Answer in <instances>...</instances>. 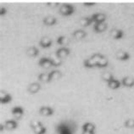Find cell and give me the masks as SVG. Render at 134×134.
I'll use <instances>...</instances> for the list:
<instances>
[{
    "label": "cell",
    "mask_w": 134,
    "mask_h": 134,
    "mask_svg": "<svg viewBox=\"0 0 134 134\" xmlns=\"http://www.w3.org/2000/svg\"><path fill=\"white\" fill-rule=\"evenodd\" d=\"M70 122H63L57 126V132L59 134H73L74 131L72 130L71 125H69Z\"/></svg>",
    "instance_id": "6da1fadb"
},
{
    "label": "cell",
    "mask_w": 134,
    "mask_h": 134,
    "mask_svg": "<svg viewBox=\"0 0 134 134\" xmlns=\"http://www.w3.org/2000/svg\"><path fill=\"white\" fill-rule=\"evenodd\" d=\"M31 127L32 128L35 134H46L47 129L42 125V123L38 121L34 120L31 122Z\"/></svg>",
    "instance_id": "7a4b0ae2"
},
{
    "label": "cell",
    "mask_w": 134,
    "mask_h": 134,
    "mask_svg": "<svg viewBox=\"0 0 134 134\" xmlns=\"http://www.w3.org/2000/svg\"><path fill=\"white\" fill-rule=\"evenodd\" d=\"M59 13L62 15H70L74 13V7L70 4H63L59 8Z\"/></svg>",
    "instance_id": "3957f363"
},
{
    "label": "cell",
    "mask_w": 134,
    "mask_h": 134,
    "mask_svg": "<svg viewBox=\"0 0 134 134\" xmlns=\"http://www.w3.org/2000/svg\"><path fill=\"white\" fill-rule=\"evenodd\" d=\"M11 100L12 97L8 93L1 91V93H0V102H1V104H8Z\"/></svg>",
    "instance_id": "277c9868"
},
{
    "label": "cell",
    "mask_w": 134,
    "mask_h": 134,
    "mask_svg": "<svg viewBox=\"0 0 134 134\" xmlns=\"http://www.w3.org/2000/svg\"><path fill=\"white\" fill-rule=\"evenodd\" d=\"M39 65L45 69H48V68H50L51 66H54L51 59L48 58H42L39 61Z\"/></svg>",
    "instance_id": "5b68a950"
},
{
    "label": "cell",
    "mask_w": 134,
    "mask_h": 134,
    "mask_svg": "<svg viewBox=\"0 0 134 134\" xmlns=\"http://www.w3.org/2000/svg\"><path fill=\"white\" fill-rule=\"evenodd\" d=\"M17 126H18V123L15 121H13V120H8L4 123V127L7 130H9V131H12V130L16 129Z\"/></svg>",
    "instance_id": "8992f818"
},
{
    "label": "cell",
    "mask_w": 134,
    "mask_h": 134,
    "mask_svg": "<svg viewBox=\"0 0 134 134\" xmlns=\"http://www.w3.org/2000/svg\"><path fill=\"white\" fill-rule=\"evenodd\" d=\"M12 114L13 115L15 116L16 119H20L21 116L23 115V113H24V110L22 107H20V106H17L12 109Z\"/></svg>",
    "instance_id": "52a82bcc"
},
{
    "label": "cell",
    "mask_w": 134,
    "mask_h": 134,
    "mask_svg": "<svg viewBox=\"0 0 134 134\" xmlns=\"http://www.w3.org/2000/svg\"><path fill=\"white\" fill-rule=\"evenodd\" d=\"M40 114L44 116H50L54 114V110L48 106H43L40 108Z\"/></svg>",
    "instance_id": "ba28073f"
},
{
    "label": "cell",
    "mask_w": 134,
    "mask_h": 134,
    "mask_svg": "<svg viewBox=\"0 0 134 134\" xmlns=\"http://www.w3.org/2000/svg\"><path fill=\"white\" fill-rule=\"evenodd\" d=\"M69 54H70V50L67 48H60L56 51V54L60 59L65 58L66 56L69 55Z\"/></svg>",
    "instance_id": "9c48e42d"
},
{
    "label": "cell",
    "mask_w": 134,
    "mask_h": 134,
    "mask_svg": "<svg viewBox=\"0 0 134 134\" xmlns=\"http://www.w3.org/2000/svg\"><path fill=\"white\" fill-rule=\"evenodd\" d=\"M40 88H41L40 84L34 82V83L30 84L29 87H28V92H29L30 93H36L40 90Z\"/></svg>",
    "instance_id": "30bf717a"
},
{
    "label": "cell",
    "mask_w": 134,
    "mask_h": 134,
    "mask_svg": "<svg viewBox=\"0 0 134 134\" xmlns=\"http://www.w3.org/2000/svg\"><path fill=\"white\" fill-rule=\"evenodd\" d=\"M92 20L93 21H95L96 23H102L105 20V15L104 14H95L93 16H92Z\"/></svg>",
    "instance_id": "8fae6325"
},
{
    "label": "cell",
    "mask_w": 134,
    "mask_h": 134,
    "mask_svg": "<svg viewBox=\"0 0 134 134\" xmlns=\"http://www.w3.org/2000/svg\"><path fill=\"white\" fill-rule=\"evenodd\" d=\"M38 54H39V50L36 47H30L26 50V54L29 57H36Z\"/></svg>",
    "instance_id": "7c38bea8"
},
{
    "label": "cell",
    "mask_w": 134,
    "mask_h": 134,
    "mask_svg": "<svg viewBox=\"0 0 134 134\" xmlns=\"http://www.w3.org/2000/svg\"><path fill=\"white\" fill-rule=\"evenodd\" d=\"M52 44V40L48 37H43L40 41V45L43 48H48Z\"/></svg>",
    "instance_id": "4fadbf2b"
},
{
    "label": "cell",
    "mask_w": 134,
    "mask_h": 134,
    "mask_svg": "<svg viewBox=\"0 0 134 134\" xmlns=\"http://www.w3.org/2000/svg\"><path fill=\"white\" fill-rule=\"evenodd\" d=\"M50 59L51 61L53 62V65H54V66H59L61 65V59L59 57V56L57 54H51L50 55Z\"/></svg>",
    "instance_id": "5bb4252c"
},
{
    "label": "cell",
    "mask_w": 134,
    "mask_h": 134,
    "mask_svg": "<svg viewBox=\"0 0 134 134\" xmlns=\"http://www.w3.org/2000/svg\"><path fill=\"white\" fill-rule=\"evenodd\" d=\"M87 36V33L83 30H77L73 33V37L76 39H82Z\"/></svg>",
    "instance_id": "9a60e30c"
},
{
    "label": "cell",
    "mask_w": 134,
    "mask_h": 134,
    "mask_svg": "<svg viewBox=\"0 0 134 134\" xmlns=\"http://www.w3.org/2000/svg\"><path fill=\"white\" fill-rule=\"evenodd\" d=\"M56 21H57L56 18L54 16H48L43 20V23L45 25H47V26H53V25H54L56 23Z\"/></svg>",
    "instance_id": "2e32d148"
},
{
    "label": "cell",
    "mask_w": 134,
    "mask_h": 134,
    "mask_svg": "<svg viewBox=\"0 0 134 134\" xmlns=\"http://www.w3.org/2000/svg\"><path fill=\"white\" fill-rule=\"evenodd\" d=\"M49 76H50V80H58L62 76V74L59 70H53L49 73Z\"/></svg>",
    "instance_id": "e0dca14e"
},
{
    "label": "cell",
    "mask_w": 134,
    "mask_h": 134,
    "mask_svg": "<svg viewBox=\"0 0 134 134\" xmlns=\"http://www.w3.org/2000/svg\"><path fill=\"white\" fill-rule=\"evenodd\" d=\"M79 22L82 26H88L93 22V20H92V17H84L79 20Z\"/></svg>",
    "instance_id": "ac0fdd59"
},
{
    "label": "cell",
    "mask_w": 134,
    "mask_h": 134,
    "mask_svg": "<svg viewBox=\"0 0 134 134\" xmlns=\"http://www.w3.org/2000/svg\"><path fill=\"white\" fill-rule=\"evenodd\" d=\"M83 131H88V132H94L95 130V126L93 124V123L90 122H87L83 125L82 126Z\"/></svg>",
    "instance_id": "d6986e66"
},
{
    "label": "cell",
    "mask_w": 134,
    "mask_h": 134,
    "mask_svg": "<svg viewBox=\"0 0 134 134\" xmlns=\"http://www.w3.org/2000/svg\"><path fill=\"white\" fill-rule=\"evenodd\" d=\"M38 79L39 81L43 82H50V76H49V74H47V73H42L40 74L39 76H38Z\"/></svg>",
    "instance_id": "ffe728a7"
},
{
    "label": "cell",
    "mask_w": 134,
    "mask_h": 134,
    "mask_svg": "<svg viewBox=\"0 0 134 134\" xmlns=\"http://www.w3.org/2000/svg\"><path fill=\"white\" fill-rule=\"evenodd\" d=\"M106 29V25L104 23H96L94 26V30L98 32H102Z\"/></svg>",
    "instance_id": "44dd1931"
},
{
    "label": "cell",
    "mask_w": 134,
    "mask_h": 134,
    "mask_svg": "<svg viewBox=\"0 0 134 134\" xmlns=\"http://www.w3.org/2000/svg\"><path fill=\"white\" fill-rule=\"evenodd\" d=\"M57 43L59 44H61V45H68L70 43V39L66 37L61 36L57 39Z\"/></svg>",
    "instance_id": "7402d4cb"
},
{
    "label": "cell",
    "mask_w": 134,
    "mask_h": 134,
    "mask_svg": "<svg viewBox=\"0 0 134 134\" xmlns=\"http://www.w3.org/2000/svg\"><path fill=\"white\" fill-rule=\"evenodd\" d=\"M95 65H97V64L95 63V61L92 58H90V59H87V60L84 61V66H85V67H88V68H93V67H94Z\"/></svg>",
    "instance_id": "603a6c76"
},
{
    "label": "cell",
    "mask_w": 134,
    "mask_h": 134,
    "mask_svg": "<svg viewBox=\"0 0 134 134\" xmlns=\"http://www.w3.org/2000/svg\"><path fill=\"white\" fill-rule=\"evenodd\" d=\"M91 58L93 59V60L95 61V63H96V64H98V62H99V61L101 60V59L103 58V56H102L101 54H93V56H92Z\"/></svg>",
    "instance_id": "cb8c5ba5"
},
{
    "label": "cell",
    "mask_w": 134,
    "mask_h": 134,
    "mask_svg": "<svg viewBox=\"0 0 134 134\" xmlns=\"http://www.w3.org/2000/svg\"><path fill=\"white\" fill-rule=\"evenodd\" d=\"M107 63H108L107 62V59H105L104 57H103V58L101 59V60L97 64V66L98 67H104V66L107 65Z\"/></svg>",
    "instance_id": "d4e9b609"
},
{
    "label": "cell",
    "mask_w": 134,
    "mask_h": 134,
    "mask_svg": "<svg viewBox=\"0 0 134 134\" xmlns=\"http://www.w3.org/2000/svg\"><path fill=\"white\" fill-rule=\"evenodd\" d=\"M102 77H103V79L104 80H105V81H112L111 79H112V76H111V75L110 73H108V72H106V73H104L103 75H102Z\"/></svg>",
    "instance_id": "484cf974"
},
{
    "label": "cell",
    "mask_w": 134,
    "mask_h": 134,
    "mask_svg": "<svg viewBox=\"0 0 134 134\" xmlns=\"http://www.w3.org/2000/svg\"><path fill=\"white\" fill-rule=\"evenodd\" d=\"M122 32L121 31H112V36L115 37V38H120L121 37Z\"/></svg>",
    "instance_id": "4316f807"
},
{
    "label": "cell",
    "mask_w": 134,
    "mask_h": 134,
    "mask_svg": "<svg viewBox=\"0 0 134 134\" xmlns=\"http://www.w3.org/2000/svg\"><path fill=\"white\" fill-rule=\"evenodd\" d=\"M109 86H110V87H112V88H115V87H117L119 86V82H117V81L112 80L110 82V83H109Z\"/></svg>",
    "instance_id": "83f0119b"
},
{
    "label": "cell",
    "mask_w": 134,
    "mask_h": 134,
    "mask_svg": "<svg viewBox=\"0 0 134 134\" xmlns=\"http://www.w3.org/2000/svg\"><path fill=\"white\" fill-rule=\"evenodd\" d=\"M132 83H133V81L131 80V79H125L124 80V84H125V85L131 86V85H132Z\"/></svg>",
    "instance_id": "f1b7e54d"
},
{
    "label": "cell",
    "mask_w": 134,
    "mask_h": 134,
    "mask_svg": "<svg viewBox=\"0 0 134 134\" xmlns=\"http://www.w3.org/2000/svg\"><path fill=\"white\" fill-rule=\"evenodd\" d=\"M118 57L121 59H127L128 56H127V54H124V53H120V54H118Z\"/></svg>",
    "instance_id": "f546056e"
},
{
    "label": "cell",
    "mask_w": 134,
    "mask_h": 134,
    "mask_svg": "<svg viewBox=\"0 0 134 134\" xmlns=\"http://www.w3.org/2000/svg\"><path fill=\"white\" fill-rule=\"evenodd\" d=\"M47 5L49 6V7H52V8H55V7H57L59 5V3H47Z\"/></svg>",
    "instance_id": "4dcf8cb0"
},
{
    "label": "cell",
    "mask_w": 134,
    "mask_h": 134,
    "mask_svg": "<svg viewBox=\"0 0 134 134\" xmlns=\"http://www.w3.org/2000/svg\"><path fill=\"white\" fill-rule=\"evenodd\" d=\"M95 3H93V2H91V3H87V2H85L84 3V5L85 6H92V5H94Z\"/></svg>",
    "instance_id": "1f68e13d"
},
{
    "label": "cell",
    "mask_w": 134,
    "mask_h": 134,
    "mask_svg": "<svg viewBox=\"0 0 134 134\" xmlns=\"http://www.w3.org/2000/svg\"><path fill=\"white\" fill-rule=\"evenodd\" d=\"M0 10H1V12H0V15H3L6 13V9H4V8H1Z\"/></svg>",
    "instance_id": "d6a6232c"
},
{
    "label": "cell",
    "mask_w": 134,
    "mask_h": 134,
    "mask_svg": "<svg viewBox=\"0 0 134 134\" xmlns=\"http://www.w3.org/2000/svg\"><path fill=\"white\" fill-rule=\"evenodd\" d=\"M82 134H95L94 132H88V131H83Z\"/></svg>",
    "instance_id": "836d02e7"
},
{
    "label": "cell",
    "mask_w": 134,
    "mask_h": 134,
    "mask_svg": "<svg viewBox=\"0 0 134 134\" xmlns=\"http://www.w3.org/2000/svg\"><path fill=\"white\" fill-rule=\"evenodd\" d=\"M127 126H134V122H132V121H128V123H127Z\"/></svg>",
    "instance_id": "e575fe53"
},
{
    "label": "cell",
    "mask_w": 134,
    "mask_h": 134,
    "mask_svg": "<svg viewBox=\"0 0 134 134\" xmlns=\"http://www.w3.org/2000/svg\"><path fill=\"white\" fill-rule=\"evenodd\" d=\"M0 126H1V127H0V131L1 132H3V125H0Z\"/></svg>",
    "instance_id": "d590c367"
}]
</instances>
